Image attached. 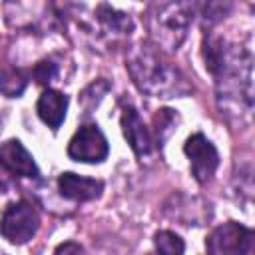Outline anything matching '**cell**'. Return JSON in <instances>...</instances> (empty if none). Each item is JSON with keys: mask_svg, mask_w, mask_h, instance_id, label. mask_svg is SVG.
<instances>
[{"mask_svg": "<svg viewBox=\"0 0 255 255\" xmlns=\"http://www.w3.org/2000/svg\"><path fill=\"white\" fill-rule=\"evenodd\" d=\"M203 58L215 80L219 112L235 122L249 120L253 112V58L249 50L209 34L203 40Z\"/></svg>", "mask_w": 255, "mask_h": 255, "instance_id": "obj_1", "label": "cell"}, {"mask_svg": "<svg viewBox=\"0 0 255 255\" xmlns=\"http://www.w3.org/2000/svg\"><path fill=\"white\" fill-rule=\"evenodd\" d=\"M126 68L135 88L153 98H183L193 92L187 76L153 44L141 42L128 50Z\"/></svg>", "mask_w": 255, "mask_h": 255, "instance_id": "obj_2", "label": "cell"}, {"mask_svg": "<svg viewBox=\"0 0 255 255\" xmlns=\"http://www.w3.org/2000/svg\"><path fill=\"white\" fill-rule=\"evenodd\" d=\"M195 6L189 2H155L145 12L151 44L161 52L177 50L191 26Z\"/></svg>", "mask_w": 255, "mask_h": 255, "instance_id": "obj_3", "label": "cell"}, {"mask_svg": "<svg viewBox=\"0 0 255 255\" xmlns=\"http://www.w3.org/2000/svg\"><path fill=\"white\" fill-rule=\"evenodd\" d=\"M40 229V215L36 207L24 199L10 203L0 217V233L14 245L28 243Z\"/></svg>", "mask_w": 255, "mask_h": 255, "instance_id": "obj_4", "label": "cell"}, {"mask_svg": "<svg viewBox=\"0 0 255 255\" xmlns=\"http://www.w3.org/2000/svg\"><path fill=\"white\" fill-rule=\"evenodd\" d=\"M253 243V231L237 221L217 225L205 239L207 255H247Z\"/></svg>", "mask_w": 255, "mask_h": 255, "instance_id": "obj_5", "label": "cell"}, {"mask_svg": "<svg viewBox=\"0 0 255 255\" xmlns=\"http://www.w3.org/2000/svg\"><path fill=\"white\" fill-rule=\"evenodd\" d=\"M108 153H110V145L98 124L80 126L68 143V155L74 161L100 163L108 157Z\"/></svg>", "mask_w": 255, "mask_h": 255, "instance_id": "obj_6", "label": "cell"}, {"mask_svg": "<svg viewBox=\"0 0 255 255\" xmlns=\"http://www.w3.org/2000/svg\"><path fill=\"white\" fill-rule=\"evenodd\" d=\"M183 151L189 159L191 175L195 177V181L201 185L207 183L219 167V153H217L215 145L203 133H193L187 137Z\"/></svg>", "mask_w": 255, "mask_h": 255, "instance_id": "obj_7", "label": "cell"}, {"mask_svg": "<svg viewBox=\"0 0 255 255\" xmlns=\"http://www.w3.org/2000/svg\"><path fill=\"white\" fill-rule=\"evenodd\" d=\"M120 126H122L124 137H126V141L129 143V147L133 149L135 157H137L141 163H143V161H149L151 155H153L155 143H153V137H151V129L143 124L141 116L137 114V110H135L133 106H126V108L122 110Z\"/></svg>", "mask_w": 255, "mask_h": 255, "instance_id": "obj_8", "label": "cell"}, {"mask_svg": "<svg viewBox=\"0 0 255 255\" xmlns=\"http://www.w3.org/2000/svg\"><path fill=\"white\" fill-rule=\"evenodd\" d=\"M0 163L12 175L30 177V179L40 177V169H38L32 153L24 147V143L20 139H8L0 145Z\"/></svg>", "mask_w": 255, "mask_h": 255, "instance_id": "obj_9", "label": "cell"}, {"mask_svg": "<svg viewBox=\"0 0 255 255\" xmlns=\"http://www.w3.org/2000/svg\"><path fill=\"white\" fill-rule=\"evenodd\" d=\"M58 191L62 197L72 201H92L104 191V181L94 177H84L72 171H64L58 177Z\"/></svg>", "mask_w": 255, "mask_h": 255, "instance_id": "obj_10", "label": "cell"}, {"mask_svg": "<svg viewBox=\"0 0 255 255\" xmlns=\"http://www.w3.org/2000/svg\"><path fill=\"white\" fill-rule=\"evenodd\" d=\"M94 24L100 30L98 34L104 38H124L131 32V18L126 12L112 8L110 4H98L94 10Z\"/></svg>", "mask_w": 255, "mask_h": 255, "instance_id": "obj_11", "label": "cell"}, {"mask_svg": "<svg viewBox=\"0 0 255 255\" xmlns=\"http://www.w3.org/2000/svg\"><path fill=\"white\" fill-rule=\"evenodd\" d=\"M66 110H68V98L62 92L52 90V88L44 90L36 104V112L40 120L52 129H58L62 126L66 118Z\"/></svg>", "mask_w": 255, "mask_h": 255, "instance_id": "obj_12", "label": "cell"}, {"mask_svg": "<svg viewBox=\"0 0 255 255\" xmlns=\"http://www.w3.org/2000/svg\"><path fill=\"white\" fill-rule=\"evenodd\" d=\"M28 86V76L18 68L0 70V92L8 98H18Z\"/></svg>", "mask_w": 255, "mask_h": 255, "instance_id": "obj_13", "label": "cell"}, {"mask_svg": "<svg viewBox=\"0 0 255 255\" xmlns=\"http://www.w3.org/2000/svg\"><path fill=\"white\" fill-rule=\"evenodd\" d=\"M153 247L157 255H183L185 251L183 239L169 229H161L153 235Z\"/></svg>", "mask_w": 255, "mask_h": 255, "instance_id": "obj_14", "label": "cell"}, {"mask_svg": "<svg viewBox=\"0 0 255 255\" xmlns=\"http://www.w3.org/2000/svg\"><path fill=\"white\" fill-rule=\"evenodd\" d=\"M177 122V116L173 114V110H159V114L153 118V126L155 129L151 131V137H153V143L159 147L167 135L173 131V126Z\"/></svg>", "mask_w": 255, "mask_h": 255, "instance_id": "obj_15", "label": "cell"}, {"mask_svg": "<svg viewBox=\"0 0 255 255\" xmlns=\"http://www.w3.org/2000/svg\"><path fill=\"white\" fill-rule=\"evenodd\" d=\"M32 78L38 82V84H48V82H52L54 78H56V74H58V64L54 62V60H42V62H38L34 68H32Z\"/></svg>", "mask_w": 255, "mask_h": 255, "instance_id": "obj_16", "label": "cell"}, {"mask_svg": "<svg viewBox=\"0 0 255 255\" xmlns=\"http://www.w3.org/2000/svg\"><path fill=\"white\" fill-rule=\"evenodd\" d=\"M54 255H86L82 245L76 243V241H66V243H60L54 251Z\"/></svg>", "mask_w": 255, "mask_h": 255, "instance_id": "obj_17", "label": "cell"}, {"mask_svg": "<svg viewBox=\"0 0 255 255\" xmlns=\"http://www.w3.org/2000/svg\"><path fill=\"white\" fill-rule=\"evenodd\" d=\"M12 183H14V175L0 163V193H4Z\"/></svg>", "mask_w": 255, "mask_h": 255, "instance_id": "obj_18", "label": "cell"}, {"mask_svg": "<svg viewBox=\"0 0 255 255\" xmlns=\"http://www.w3.org/2000/svg\"><path fill=\"white\" fill-rule=\"evenodd\" d=\"M149 255H157V253H155V251H153V253H149Z\"/></svg>", "mask_w": 255, "mask_h": 255, "instance_id": "obj_19", "label": "cell"}]
</instances>
